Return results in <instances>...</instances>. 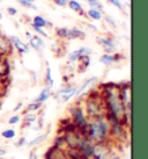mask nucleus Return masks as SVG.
<instances>
[{
  "mask_svg": "<svg viewBox=\"0 0 148 159\" xmlns=\"http://www.w3.org/2000/svg\"><path fill=\"white\" fill-rule=\"evenodd\" d=\"M68 1H70V0H68Z\"/></svg>",
  "mask_w": 148,
  "mask_h": 159,
  "instance_id": "50",
  "label": "nucleus"
},
{
  "mask_svg": "<svg viewBox=\"0 0 148 159\" xmlns=\"http://www.w3.org/2000/svg\"><path fill=\"white\" fill-rule=\"evenodd\" d=\"M38 120L37 113H30V111H23V117H21V121H23L26 125H31Z\"/></svg>",
  "mask_w": 148,
  "mask_h": 159,
  "instance_id": "21",
  "label": "nucleus"
},
{
  "mask_svg": "<svg viewBox=\"0 0 148 159\" xmlns=\"http://www.w3.org/2000/svg\"><path fill=\"white\" fill-rule=\"evenodd\" d=\"M103 19H104L105 22L108 23V25H110V26L112 27V28H116L117 23H116V21H115V20H113V19L111 18L110 15H104V16H103Z\"/></svg>",
  "mask_w": 148,
  "mask_h": 159,
  "instance_id": "34",
  "label": "nucleus"
},
{
  "mask_svg": "<svg viewBox=\"0 0 148 159\" xmlns=\"http://www.w3.org/2000/svg\"><path fill=\"white\" fill-rule=\"evenodd\" d=\"M28 159H38V155H37V152L36 151H30V153L28 156Z\"/></svg>",
  "mask_w": 148,
  "mask_h": 159,
  "instance_id": "41",
  "label": "nucleus"
},
{
  "mask_svg": "<svg viewBox=\"0 0 148 159\" xmlns=\"http://www.w3.org/2000/svg\"><path fill=\"white\" fill-rule=\"evenodd\" d=\"M6 94H7V91H5V89L1 87V85H0V100H1V98L5 97Z\"/></svg>",
  "mask_w": 148,
  "mask_h": 159,
  "instance_id": "42",
  "label": "nucleus"
},
{
  "mask_svg": "<svg viewBox=\"0 0 148 159\" xmlns=\"http://www.w3.org/2000/svg\"><path fill=\"white\" fill-rule=\"evenodd\" d=\"M100 62L105 65V66H109L111 64L115 63V57H113V53H103L100 57Z\"/></svg>",
  "mask_w": 148,
  "mask_h": 159,
  "instance_id": "25",
  "label": "nucleus"
},
{
  "mask_svg": "<svg viewBox=\"0 0 148 159\" xmlns=\"http://www.w3.org/2000/svg\"><path fill=\"white\" fill-rule=\"evenodd\" d=\"M27 142H28L27 137L22 136L21 138H19V141L15 143V146H16V148H23V146L27 145Z\"/></svg>",
  "mask_w": 148,
  "mask_h": 159,
  "instance_id": "35",
  "label": "nucleus"
},
{
  "mask_svg": "<svg viewBox=\"0 0 148 159\" xmlns=\"http://www.w3.org/2000/svg\"><path fill=\"white\" fill-rule=\"evenodd\" d=\"M68 116L71 117V121L76 125L79 131L82 134L83 136H87L89 120L83 109L82 100H76L68 108Z\"/></svg>",
  "mask_w": 148,
  "mask_h": 159,
  "instance_id": "3",
  "label": "nucleus"
},
{
  "mask_svg": "<svg viewBox=\"0 0 148 159\" xmlns=\"http://www.w3.org/2000/svg\"><path fill=\"white\" fill-rule=\"evenodd\" d=\"M82 55H81V51H80V49H76V50H73L72 52L68 53V57H67V64L71 65V64H74V63H76L79 58L81 57Z\"/></svg>",
  "mask_w": 148,
  "mask_h": 159,
  "instance_id": "27",
  "label": "nucleus"
},
{
  "mask_svg": "<svg viewBox=\"0 0 148 159\" xmlns=\"http://www.w3.org/2000/svg\"><path fill=\"white\" fill-rule=\"evenodd\" d=\"M128 129L120 122L110 124V141L112 143H124L128 138Z\"/></svg>",
  "mask_w": 148,
  "mask_h": 159,
  "instance_id": "4",
  "label": "nucleus"
},
{
  "mask_svg": "<svg viewBox=\"0 0 148 159\" xmlns=\"http://www.w3.org/2000/svg\"><path fill=\"white\" fill-rule=\"evenodd\" d=\"M31 28H33V30L35 31L37 35L42 36V37H48V33L44 30V28H39V27H36V26H34L33 23H31Z\"/></svg>",
  "mask_w": 148,
  "mask_h": 159,
  "instance_id": "31",
  "label": "nucleus"
},
{
  "mask_svg": "<svg viewBox=\"0 0 148 159\" xmlns=\"http://www.w3.org/2000/svg\"><path fill=\"white\" fill-rule=\"evenodd\" d=\"M87 137L93 143L110 141V123L104 116L89 120Z\"/></svg>",
  "mask_w": 148,
  "mask_h": 159,
  "instance_id": "2",
  "label": "nucleus"
},
{
  "mask_svg": "<svg viewBox=\"0 0 148 159\" xmlns=\"http://www.w3.org/2000/svg\"><path fill=\"white\" fill-rule=\"evenodd\" d=\"M51 95H52V87H50V86H46V85H45V86L43 87V89L41 91V93H39L38 95H37V98L35 99V101L44 105V103L51 98Z\"/></svg>",
  "mask_w": 148,
  "mask_h": 159,
  "instance_id": "16",
  "label": "nucleus"
},
{
  "mask_svg": "<svg viewBox=\"0 0 148 159\" xmlns=\"http://www.w3.org/2000/svg\"><path fill=\"white\" fill-rule=\"evenodd\" d=\"M110 159H120V157H119V156H116V155H111Z\"/></svg>",
  "mask_w": 148,
  "mask_h": 159,
  "instance_id": "45",
  "label": "nucleus"
},
{
  "mask_svg": "<svg viewBox=\"0 0 148 159\" xmlns=\"http://www.w3.org/2000/svg\"><path fill=\"white\" fill-rule=\"evenodd\" d=\"M1 137L7 139V141H11V139H14L16 137V130L13 128H9V129H5L4 131L1 133Z\"/></svg>",
  "mask_w": 148,
  "mask_h": 159,
  "instance_id": "29",
  "label": "nucleus"
},
{
  "mask_svg": "<svg viewBox=\"0 0 148 159\" xmlns=\"http://www.w3.org/2000/svg\"><path fill=\"white\" fill-rule=\"evenodd\" d=\"M112 142H102L94 143L92 151V159H110L112 155Z\"/></svg>",
  "mask_w": 148,
  "mask_h": 159,
  "instance_id": "5",
  "label": "nucleus"
},
{
  "mask_svg": "<svg viewBox=\"0 0 148 159\" xmlns=\"http://www.w3.org/2000/svg\"><path fill=\"white\" fill-rule=\"evenodd\" d=\"M4 18V15H2V13H1V12H0V20H1V19Z\"/></svg>",
  "mask_w": 148,
  "mask_h": 159,
  "instance_id": "46",
  "label": "nucleus"
},
{
  "mask_svg": "<svg viewBox=\"0 0 148 159\" xmlns=\"http://www.w3.org/2000/svg\"><path fill=\"white\" fill-rule=\"evenodd\" d=\"M33 25L39 28H46L48 26H51V23H49V21L45 18H43L42 15H35L33 18Z\"/></svg>",
  "mask_w": 148,
  "mask_h": 159,
  "instance_id": "23",
  "label": "nucleus"
},
{
  "mask_svg": "<svg viewBox=\"0 0 148 159\" xmlns=\"http://www.w3.org/2000/svg\"><path fill=\"white\" fill-rule=\"evenodd\" d=\"M96 42L97 44H100L102 49L104 50L105 53H113L117 49L116 41L112 36L110 35H98L96 36Z\"/></svg>",
  "mask_w": 148,
  "mask_h": 159,
  "instance_id": "7",
  "label": "nucleus"
},
{
  "mask_svg": "<svg viewBox=\"0 0 148 159\" xmlns=\"http://www.w3.org/2000/svg\"><path fill=\"white\" fill-rule=\"evenodd\" d=\"M20 122H21V116H20V115L15 114L8 119V123L11 124V125H16V124H19Z\"/></svg>",
  "mask_w": 148,
  "mask_h": 159,
  "instance_id": "32",
  "label": "nucleus"
},
{
  "mask_svg": "<svg viewBox=\"0 0 148 159\" xmlns=\"http://www.w3.org/2000/svg\"><path fill=\"white\" fill-rule=\"evenodd\" d=\"M54 5L57 6H59V7H66L67 6V2H68V0H52Z\"/></svg>",
  "mask_w": 148,
  "mask_h": 159,
  "instance_id": "37",
  "label": "nucleus"
},
{
  "mask_svg": "<svg viewBox=\"0 0 148 159\" xmlns=\"http://www.w3.org/2000/svg\"><path fill=\"white\" fill-rule=\"evenodd\" d=\"M0 52L8 55V56H12L14 52V48L9 41L8 36L2 34L1 31H0Z\"/></svg>",
  "mask_w": 148,
  "mask_h": 159,
  "instance_id": "10",
  "label": "nucleus"
},
{
  "mask_svg": "<svg viewBox=\"0 0 148 159\" xmlns=\"http://www.w3.org/2000/svg\"><path fill=\"white\" fill-rule=\"evenodd\" d=\"M43 159H66L65 151L57 150L54 146L51 145L44 152Z\"/></svg>",
  "mask_w": 148,
  "mask_h": 159,
  "instance_id": "12",
  "label": "nucleus"
},
{
  "mask_svg": "<svg viewBox=\"0 0 148 159\" xmlns=\"http://www.w3.org/2000/svg\"><path fill=\"white\" fill-rule=\"evenodd\" d=\"M43 108V105L39 103V102H36L35 100L34 101L29 102L28 105L26 106V111H30V113H38L41 111V109Z\"/></svg>",
  "mask_w": 148,
  "mask_h": 159,
  "instance_id": "24",
  "label": "nucleus"
},
{
  "mask_svg": "<svg viewBox=\"0 0 148 159\" xmlns=\"http://www.w3.org/2000/svg\"><path fill=\"white\" fill-rule=\"evenodd\" d=\"M0 128H1V124H0Z\"/></svg>",
  "mask_w": 148,
  "mask_h": 159,
  "instance_id": "48",
  "label": "nucleus"
},
{
  "mask_svg": "<svg viewBox=\"0 0 148 159\" xmlns=\"http://www.w3.org/2000/svg\"><path fill=\"white\" fill-rule=\"evenodd\" d=\"M90 62H92V58L88 55H83L79 58L76 63H78V72L79 73H85L88 70V67L90 66Z\"/></svg>",
  "mask_w": 148,
  "mask_h": 159,
  "instance_id": "15",
  "label": "nucleus"
},
{
  "mask_svg": "<svg viewBox=\"0 0 148 159\" xmlns=\"http://www.w3.org/2000/svg\"><path fill=\"white\" fill-rule=\"evenodd\" d=\"M56 36L61 41L67 40L68 28H67V27H58V28H56Z\"/></svg>",
  "mask_w": 148,
  "mask_h": 159,
  "instance_id": "28",
  "label": "nucleus"
},
{
  "mask_svg": "<svg viewBox=\"0 0 148 159\" xmlns=\"http://www.w3.org/2000/svg\"><path fill=\"white\" fill-rule=\"evenodd\" d=\"M64 136H65L66 149H76L78 148L79 136H80L79 130L74 134H64Z\"/></svg>",
  "mask_w": 148,
  "mask_h": 159,
  "instance_id": "13",
  "label": "nucleus"
},
{
  "mask_svg": "<svg viewBox=\"0 0 148 159\" xmlns=\"http://www.w3.org/2000/svg\"><path fill=\"white\" fill-rule=\"evenodd\" d=\"M113 57H115V63H119L124 59V55L120 52H113Z\"/></svg>",
  "mask_w": 148,
  "mask_h": 159,
  "instance_id": "38",
  "label": "nucleus"
},
{
  "mask_svg": "<svg viewBox=\"0 0 148 159\" xmlns=\"http://www.w3.org/2000/svg\"><path fill=\"white\" fill-rule=\"evenodd\" d=\"M52 146H54L57 150H61V151L66 150L65 136H64V134H57L56 137L53 138Z\"/></svg>",
  "mask_w": 148,
  "mask_h": 159,
  "instance_id": "20",
  "label": "nucleus"
},
{
  "mask_svg": "<svg viewBox=\"0 0 148 159\" xmlns=\"http://www.w3.org/2000/svg\"><path fill=\"white\" fill-rule=\"evenodd\" d=\"M12 61L11 56L0 52V78L11 77L12 73Z\"/></svg>",
  "mask_w": 148,
  "mask_h": 159,
  "instance_id": "8",
  "label": "nucleus"
},
{
  "mask_svg": "<svg viewBox=\"0 0 148 159\" xmlns=\"http://www.w3.org/2000/svg\"><path fill=\"white\" fill-rule=\"evenodd\" d=\"M0 2H1V0H0Z\"/></svg>",
  "mask_w": 148,
  "mask_h": 159,
  "instance_id": "49",
  "label": "nucleus"
},
{
  "mask_svg": "<svg viewBox=\"0 0 148 159\" xmlns=\"http://www.w3.org/2000/svg\"><path fill=\"white\" fill-rule=\"evenodd\" d=\"M31 36H33V34H31L30 31H26V37H27V39H28V40L30 39Z\"/></svg>",
  "mask_w": 148,
  "mask_h": 159,
  "instance_id": "44",
  "label": "nucleus"
},
{
  "mask_svg": "<svg viewBox=\"0 0 148 159\" xmlns=\"http://www.w3.org/2000/svg\"><path fill=\"white\" fill-rule=\"evenodd\" d=\"M65 155L67 159H92V158H88L87 156H85L78 149H66Z\"/></svg>",
  "mask_w": 148,
  "mask_h": 159,
  "instance_id": "18",
  "label": "nucleus"
},
{
  "mask_svg": "<svg viewBox=\"0 0 148 159\" xmlns=\"http://www.w3.org/2000/svg\"><path fill=\"white\" fill-rule=\"evenodd\" d=\"M97 84H98V78L95 77V75L85 80V83L76 89V95H75L76 100H83V98L87 95L88 92L94 89V87H96Z\"/></svg>",
  "mask_w": 148,
  "mask_h": 159,
  "instance_id": "6",
  "label": "nucleus"
},
{
  "mask_svg": "<svg viewBox=\"0 0 148 159\" xmlns=\"http://www.w3.org/2000/svg\"><path fill=\"white\" fill-rule=\"evenodd\" d=\"M86 14H87V18L93 20V21H101V20L103 19L102 11L97 8H89L87 12H86Z\"/></svg>",
  "mask_w": 148,
  "mask_h": 159,
  "instance_id": "22",
  "label": "nucleus"
},
{
  "mask_svg": "<svg viewBox=\"0 0 148 159\" xmlns=\"http://www.w3.org/2000/svg\"><path fill=\"white\" fill-rule=\"evenodd\" d=\"M8 39H9V41H11L12 45H13L14 50H15L16 52H19L20 55L29 53V51H30V47L27 44L26 42H23L19 36L13 35V36H9Z\"/></svg>",
  "mask_w": 148,
  "mask_h": 159,
  "instance_id": "9",
  "label": "nucleus"
},
{
  "mask_svg": "<svg viewBox=\"0 0 148 159\" xmlns=\"http://www.w3.org/2000/svg\"><path fill=\"white\" fill-rule=\"evenodd\" d=\"M22 108H23V102L20 101V102H18V103L15 105V107L13 108V111H14V113H19V111H21Z\"/></svg>",
  "mask_w": 148,
  "mask_h": 159,
  "instance_id": "39",
  "label": "nucleus"
},
{
  "mask_svg": "<svg viewBox=\"0 0 148 159\" xmlns=\"http://www.w3.org/2000/svg\"><path fill=\"white\" fill-rule=\"evenodd\" d=\"M49 134H50V133L48 131V133H43V134H41V135H38L37 137L33 138L31 141L27 142V146H28L29 149H35V148H37V146L44 144L45 142L48 141Z\"/></svg>",
  "mask_w": 148,
  "mask_h": 159,
  "instance_id": "14",
  "label": "nucleus"
},
{
  "mask_svg": "<svg viewBox=\"0 0 148 159\" xmlns=\"http://www.w3.org/2000/svg\"><path fill=\"white\" fill-rule=\"evenodd\" d=\"M7 13H8L9 15H12V16H14V15L18 14V9L15 8V7H8V8H7Z\"/></svg>",
  "mask_w": 148,
  "mask_h": 159,
  "instance_id": "40",
  "label": "nucleus"
},
{
  "mask_svg": "<svg viewBox=\"0 0 148 159\" xmlns=\"http://www.w3.org/2000/svg\"><path fill=\"white\" fill-rule=\"evenodd\" d=\"M82 106L88 120H94L101 117V116H104V103H103V100L101 98L100 89H97V86L90 89L87 95L83 98Z\"/></svg>",
  "mask_w": 148,
  "mask_h": 159,
  "instance_id": "1",
  "label": "nucleus"
},
{
  "mask_svg": "<svg viewBox=\"0 0 148 159\" xmlns=\"http://www.w3.org/2000/svg\"><path fill=\"white\" fill-rule=\"evenodd\" d=\"M80 49V51H81V55H88V56H90L93 53V49L89 48V47H86V45H83V47H81Z\"/></svg>",
  "mask_w": 148,
  "mask_h": 159,
  "instance_id": "36",
  "label": "nucleus"
},
{
  "mask_svg": "<svg viewBox=\"0 0 148 159\" xmlns=\"http://www.w3.org/2000/svg\"><path fill=\"white\" fill-rule=\"evenodd\" d=\"M86 2L88 4V6L90 7V8H97V9H101L103 8V5L101 2L100 0H85Z\"/></svg>",
  "mask_w": 148,
  "mask_h": 159,
  "instance_id": "30",
  "label": "nucleus"
},
{
  "mask_svg": "<svg viewBox=\"0 0 148 159\" xmlns=\"http://www.w3.org/2000/svg\"><path fill=\"white\" fill-rule=\"evenodd\" d=\"M0 159H5V158H4V157H2V158H0Z\"/></svg>",
  "mask_w": 148,
  "mask_h": 159,
  "instance_id": "47",
  "label": "nucleus"
},
{
  "mask_svg": "<svg viewBox=\"0 0 148 159\" xmlns=\"http://www.w3.org/2000/svg\"><path fill=\"white\" fill-rule=\"evenodd\" d=\"M28 45H29L31 49L38 51V52H42L44 49H45V42H44L43 37L37 35V34L33 35L30 39H29V44Z\"/></svg>",
  "mask_w": 148,
  "mask_h": 159,
  "instance_id": "11",
  "label": "nucleus"
},
{
  "mask_svg": "<svg viewBox=\"0 0 148 159\" xmlns=\"http://www.w3.org/2000/svg\"><path fill=\"white\" fill-rule=\"evenodd\" d=\"M109 4H111L112 6H115V7H117L118 9H120V11H123L124 9V5L122 4V1L120 0H107Z\"/></svg>",
  "mask_w": 148,
  "mask_h": 159,
  "instance_id": "33",
  "label": "nucleus"
},
{
  "mask_svg": "<svg viewBox=\"0 0 148 159\" xmlns=\"http://www.w3.org/2000/svg\"><path fill=\"white\" fill-rule=\"evenodd\" d=\"M44 81H45V85H46V86H50V87H52L53 85H54V80H53V78H52V70H51L50 65L46 66L45 75H44Z\"/></svg>",
  "mask_w": 148,
  "mask_h": 159,
  "instance_id": "26",
  "label": "nucleus"
},
{
  "mask_svg": "<svg viewBox=\"0 0 148 159\" xmlns=\"http://www.w3.org/2000/svg\"><path fill=\"white\" fill-rule=\"evenodd\" d=\"M67 6H68V8L72 9L75 13H78L79 15H81V16H87L86 12L83 11L82 5L80 4L78 0H70V1L67 2Z\"/></svg>",
  "mask_w": 148,
  "mask_h": 159,
  "instance_id": "19",
  "label": "nucleus"
},
{
  "mask_svg": "<svg viewBox=\"0 0 148 159\" xmlns=\"http://www.w3.org/2000/svg\"><path fill=\"white\" fill-rule=\"evenodd\" d=\"M86 37V33L85 30L80 29L78 27H73L68 29V36H67V40L73 41V40H82Z\"/></svg>",
  "mask_w": 148,
  "mask_h": 159,
  "instance_id": "17",
  "label": "nucleus"
},
{
  "mask_svg": "<svg viewBox=\"0 0 148 159\" xmlns=\"http://www.w3.org/2000/svg\"><path fill=\"white\" fill-rule=\"evenodd\" d=\"M6 155H7V151L5 150V149H2V148H0V158L5 157Z\"/></svg>",
  "mask_w": 148,
  "mask_h": 159,
  "instance_id": "43",
  "label": "nucleus"
}]
</instances>
